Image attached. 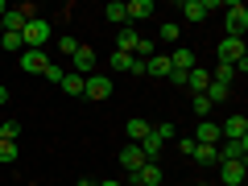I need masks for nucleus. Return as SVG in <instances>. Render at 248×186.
I'll list each match as a JSON object with an SVG mask.
<instances>
[{
	"instance_id": "1",
	"label": "nucleus",
	"mask_w": 248,
	"mask_h": 186,
	"mask_svg": "<svg viewBox=\"0 0 248 186\" xmlns=\"http://www.w3.org/2000/svg\"><path fill=\"white\" fill-rule=\"evenodd\" d=\"M21 42H25V50H46V42H50V21H46V17L25 21V29H21Z\"/></svg>"
},
{
	"instance_id": "2",
	"label": "nucleus",
	"mask_w": 248,
	"mask_h": 186,
	"mask_svg": "<svg viewBox=\"0 0 248 186\" xmlns=\"http://www.w3.org/2000/svg\"><path fill=\"white\" fill-rule=\"evenodd\" d=\"M223 25H228V33H223V37H240V42H244V29H248V9L240 4V0H232V4H228V17H223Z\"/></svg>"
},
{
	"instance_id": "3",
	"label": "nucleus",
	"mask_w": 248,
	"mask_h": 186,
	"mask_svg": "<svg viewBox=\"0 0 248 186\" xmlns=\"http://www.w3.org/2000/svg\"><path fill=\"white\" fill-rule=\"evenodd\" d=\"M95 50H91V46H83L79 42V50L71 54V75H79V79H87V75H95Z\"/></svg>"
},
{
	"instance_id": "4",
	"label": "nucleus",
	"mask_w": 248,
	"mask_h": 186,
	"mask_svg": "<svg viewBox=\"0 0 248 186\" xmlns=\"http://www.w3.org/2000/svg\"><path fill=\"white\" fill-rule=\"evenodd\" d=\"M248 161H219V186H244Z\"/></svg>"
},
{
	"instance_id": "5",
	"label": "nucleus",
	"mask_w": 248,
	"mask_h": 186,
	"mask_svg": "<svg viewBox=\"0 0 248 186\" xmlns=\"http://www.w3.org/2000/svg\"><path fill=\"white\" fill-rule=\"evenodd\" d=\"M215 58H219L223 66H236V62L244 58V42H240V37H223V42L215 46Z\"/></svg>"
},
{
	"instance_id": "6",
	"label": "nucleus",
	"mask_w": 248,
	"mask_h": 186,
	"mask_svg": "<svg viewBox=\"0 0 248 186\" xmlns=\"http://www.w3.org/2000/svg\"><path fill=\"white\" fill-rule=\"evenodd\" d=\"M219 133H223V141H248V120H244V112L228 116V120L219 124Z\"/></svg>"
},
{
	"instance_id": "7",
	"label": "nucleus",
	"mask_w": 248,
	"mask_h": 186,
	"mask_svg": "<svg viewBox=\"0 0 248 186\" xmlns=\"http://www.w3.org/2000/svg\"><path fill=\"white\" fill-rule=\"evenodd\" d=\"M83 95L87 99H108L112 95V79H108V75H87V83H83Z\"/></svg>"
},
{
	"instance_id": "8",
	"label": "nucleus",
	"mask_w": 248,
	"mask_h": 186,
	"mask_svg": "<svg viewBox=\"0 0 248 186\" xmlns=\"http://www.w3.org/2000/svg\"><path fill=\"white\" fill-rule=\"evenodd\" d=\"M50 66V54L46 50H21V71L25 75H42Z\"/></svg>"
},
{
	"instance_id": "9",
	"label": "nucleus",
	"mask_w": 248,
	"mask_h": 186,
	"mask_svg": "<svg viewBox=\"0 0 248 186\" xmlns=\"http://www.w3.org/2000/svg\"><path fill=\"white\" fill-rule=\"evenodd\" d=\"M215 153H219V161H248V141H219Z\"/></svg>"
},
{
	"instance_id": "10",
	"label": "nucleus",
	"mask_w": 248,
	"mask_h": 186,
	"mask_svg": "<svg viewBox=\"0 0 248 186\" xmlns=\"http://www.w3.org/2000/svg\"><path fill=\"white\" fill-rule=\"evenodd\" d=\"M116 50H120V54H133V58H137V50H141V33H137L133 25H124L120 33H116Z\"/></svg>"
},
{
	"instance_id": "11",
	"label": "nucleus",
	"mask_w": 248,
	"mask_h": 186,
	"mask_svg": "<svg viewBox=\"0 0 248 186\" xmlns=\"http://www.w3.org/2000/svg\"><path fill=\"white\" fill-rule=\"evenodd\" d=\"M195 66H199V58H195V50H190V46H178V50H174V58H170V71H195Z\"/></svg>"
},
{
	"instance_id": "12",
	"label": "nucleus",
	"mask_w": 248,
	"mask_h": 186,
	"mask_svg": "<svg viewBox=\"0 0 248 186\" xmlns=\"http://www.w3.org/2000/svg\"><path fill=\"white\" fill-rule=\"evenodd\" d=\"M178 13H182L186 21H207V13H211V4H207V0H182V4H178Z\"/></svg>"
},
{
	"instance_id": "13",
	"label": "nucleus",
	"mask_w": 248,
	"mask_h": 186,
	"mask_svg": "<svg viewBox=\"0 0 248 186\" xmlns=\"http://www.w3.org/2000/svg\"><path fill=\"white\" fill-rule=\"evenodd\" d=\"M195 141H199V145H219V141H223L219 124H215V120H199V128H195Z\"/></svg>"
},
{
	"instance_id": "14",
	"label": "nucleus",
	"mask_w": 248,
	"mask_h": 186,
	"mask_svg": "<svg viewBox=\"0 0 248 186\" xmlns=\"http://www.w3.org/2000/svg\"><path fill=\"white\" fill-rule=\"evenodd\" d=\"M120 166L128 170V174H137V170L145 166V153H141V145H124V149H120Z\"/></svg>"
},
{
	"instance_id": "15",
	"label": "nucleus",
	"mask_w": 248,
	"mask_h": 186,
	"mask_svg": "<svg viewBox=\"0 0 248 186\" xmlns=\"http://www.w3.org/2000/svg\"><path fill=\"white\" fill-rule=\"evenodd\" d=\"M166 75H170V58H166V54L145 58V79H166Z\"/></svg>"
},
{
	"instance_id": "16",
	"label": "nucleus",
	"mask_w": 248,
	"mask_h": 186,
	"mask_svg": "<svg viewBox=\"0 0 248 186\" xmlns=\"http://www.w3.org/2000/svg\"><path fill=\"white\" fill-rule=\"evenodd\" d=\"M124 133H128V141H133V145H141L145 137L153 133V124L145 120V116H133V120H128V128H124Z\"/></svg>"
},
{
	"instance_id": "17",
	"label": "nucleus",
	"mask_w": 248,
	"mask_h": 186,
	"mask_svg": "<svg viewBox=\"0 0 248 186\" xmlns=\"http://www.w3.org/2000/svg\"><path fill=\"white\" fill-rule=\"evenodd\" d=\"M207 83H211V71H207V66H195V71L186 75V91H195V95H203Z\"/></svg>"
},
{
	"instance_id": "18",
	"label": "nucleus",
	"mask_w": 248,
	"mask_h": 186,
	"mask_svg": "<svg viewBox=\"0 0 248 186\" xmlns=\"http://www.w3.org/2000/svg\"><path fill=\"white\" fill-rule=\"evenodd\" d=\"M137 182H145V186H161V178H166V174H161V166H157V161H145V166L141 170H137Z\"/></svg>"
},
{
	"instance_id": "19",
	"label": "nucleus",
	"mask_w": 248,
	"mask_h": 186,
	"mask_svg": "<svg viewBox=\"0 0 248 186\" xmlns=\"http://www.w3.org/2000/svg\"><path fill=\"white\" fill-rule=\"evenodd\" d=\"M141 153H145V161H157L161 153H166V141H161L157 133H149V137L141 141Z\"/></svg>"
},
{
	"instance_id": "20",
	"label": "nucleus",
	"mask_w": 248,
	"mask_h": 186,
	"mask_svg": "<svg viewBox=\"0 0 248 186\" xmlns=\"http://www.w3.org/2000/svg\"><path fill=\"white\" fill-rule=\"evenodd\" d=\"M124 13H128V21H145V17H153V0H128Z\"/></svg>"
},
{
	"instance_id": "21",
	"label": "nucleus",
	"mask_w": 248,
	"mask_h": 186,
	"mask_svg": "<svg viewBox=\"0 0 248 186\" xmlns=\"http://www.w3.org/2000/svg\"><path fill=\"white\" fill-rule=\"evenodd\" d=\"M203 95H207V104H228V99H232V87H223V83H207V91H203Z\"/></svg>"
},
{
	"instance_id": "22",
	"label": "nucleus",
	"mask_w": 248,
	"mask_h": 186,
	"mask_svg": "<svg viewBox=\"0 0 248 186\" xmlns=\"http://www.w3.org/2000/svg\"><path fill=\"white\" fill-rule=\"evenodd\" d=\"M190 157L199 161V166H219V153H215V145H195V153Z\"/></svg>"
},
{
	"instance_id": "23",
	"label": "nucleus",
	"mask_w": 248,
	"mask_h": 186,
	"mask_svg": "<svg viewBox=\"0 0 248 186\" xmlns=\"http://www.w3.org/2000/svg\"><path fill=\"white\" fill-rule=\"evenodd\" d=\"M108 66H112V71H120V75H128V71H133V54H120V50H112Z\"/></svg>"
},
{
	"instance_id": "24",
	"label": "nucleus",
	"mask_w": 248,
	"mask_h": 186,
	"mask_svg": "<svg viewBox=\"0 0 248 186\" xmlns=\"http://www.w3.org/2000/svg\"><path fill=\"white\" fill-rule=\"evenodd\" d=\"M108 21H112V25H128V13H124V0H112V4H108Z\"/></svg>"
},
{
	"instance_id": "25",
	"label": "nucleus",
	"mask_w": 248,
	"mask_h": 186,
	"mask_svg": "<svg viewBox=\"0 0 248 186\" xmlns=\"http://www.w3.org/2000/svg\"><path fill=\"white\" fill-rule=\"evenodd\" d=\"M0 50H9V54H21V50H25L21 33H9V29H4V33H0Z\"/></svg>"
},
{
	"instance_id": "26",
	"label": "nucleus",
	"mask_w": 248,
	"mask_h": 186,
	"mask_svg": "<svg viewBox=\"0 0 248 186\" xmlns=\"http://www.w3.org/2000/svg\"><path fill=\"white\" fill-rule=\"evenodd\" d=\"M17 137H21V120H13V116L0 120V141H17Z\"/></svg>"
},
{
	"instance_id": "27",
	"label": "nucleus",
	"mask_w": 248,
	"mask_h": 186,
	"mask_svg": "<svg viewBox=\"0 0 248 186\" xmlns=\"http://www.w3.org/2000/svg\"><path fill=\"white\" fill-rule=\"evenodd\" d=\"M21 157V149H17V141H0V166H13V161Z\"/></svg>"
},
{
	"instance_id": "28",
	"label": "nucleus",
	"mask_w": 248,
	"mask_h": 186,
	"mask_svg": "<svg viewBox=\"0 0 248 186\" xmlns=\"http://www.w3.org/2000/svg\"><path fill=\"white\" fill-rule=\"evenodd\" d=\"M83 83H87V79H79V75H71V71H66V79H62L58 87L66 91V95H83Z\"/></svg>"
},
{
	"instance_id": "29",
	"label": "nucleus",
	"mask_w": 248,
	"mask_h": 186,
	"mask_svg": "<svg viewBox=\"0 0 248 186\" xmlns=\"http://www.w3.org/2000/svg\"><path fill=\"white\" fill-rule=\"evenodd\" d=\"M211 83H223V87H232V83H236V71H232V66H223V62H219V66H215V71H211Z\"/></svg>"
},
{
	"instance_id": "30",
	"label": "nucleus",
	"mask_w": 248,
	"mask_h": 186,
	"mask_svg": "<svg viewBox=\"0 0 248 186\" xmlns=\"http://www.w3.org/2000/svg\"><path fill=\"white\" fill-rule=\"evenodd\" d=\"M157 37H161V42H178V37H182V25H178V21H166Z\"/></svg>"
},
{
	"instance_id": "31",
	"label": "nucleus",
	"mask_w": 248,
	"mask_h": 186,
	"mask_svg": "<svg viewBox=\"0 0 248 186\" xmlns=\"http://www.w3.org/2000/svg\"><path fill=\"white\" fill-rule=\"evenodd\" d=\"M42 79H46V83H62V79H66V71H62L58 62H50V66L42 71Z\"/></svg>"
},
{
	"instance_id": "32",
	"label": "nucleus",
	"mask_w": 248,
	"mask_h": 186,
	"mask_svg": "<svg viewBox=\"0 0 248 186\" xmlns=\"http://www.w3.org/2000/svg\"><path fill=\"white\" fill-rule=\"evenodd\" d=\"M195 112L203 116V120H211V104H207V95H195Z\"/></svg>"
},
{
	"instance_id": "33",
	"label": "nucleus",
	"mask_w": 248,
	"mask_h": 186,
	"mask_svg": "<svg viewBox=\"0 0 248 186\" xmlns=\"http://www.w3.org/2000/svg\"><path fill=\"white\" fill-rule=\"evenodd\" d=\"M153 133H157V137H161V141H166V145H170V141H178V137H174V124H157Z\"/></svg>"
},
{
	"instance_id": "34",
	"label": "nucleus",
	"mask_w": 248,
	"mask_h": 186,
	"mask_svg": "<svg viewBox=\"0 0 248 186\" xmlns=\"http://www.w3.org/2000/svg\"><path fill=\"white\" fill-rule=\"evenodd\" d=\"M58 50H62V54H66V58H71V54H75V50H79V42H75V37H62V42H58Z\"/></svg>"
},
{
	"instance_id": "35",
	"label": "nucleus",
	"mask_w": 248,
	"mask_h": 186,
	"mask_svg": "<svg viewBox=\"0 0 248 186\" xmlns=\"http://www.w3.org/2000/svg\"><path fill=\"white\" fill-rule=\"evenodd\" d=\"M195 145H199L195 137H182V141H178V153H186V157H190V153H195Z\"/></svg>"
},
{
	"instance_id": "36",
	"label": "nucleus",
	"mask_w": 248,
	"mask_h": 186,
	"mask_svg": "<svg viewBox=\"0 0 248 186\" xmlns=\"http://www.w3.org/2000/svg\"><path fill=\"white\" fill-rule=\"evenodd\" d=\"M186 75H190V71H186ZM186 75H182V71H170V75H166V79H170V83H174V87H186Z\"/></svg>"
},
{
	"instance_id": "37",
	"label": "nucleus",
	"mask_w": 248,
	"mask_h": 186,
	"mask_svg": "<svg viewBox=\"0 0 248 186\" xmlns=\"http://www.w3.org/2000/svg\"><path fill=\"white\" fill-rule=\"evenodd\" d=\"M128 75H133V79H145V62L133 58V71H128Z\"/></svg>"
},
{
	"instance_id": "38",
	"label": "nucleus",
	"mask_w": 248,
	"mask_h": 186,
	"mask_svg": "<svg viewBox=\"0 0 248 186\" xmlns=\"http://www.w3.org/2000/svg\"><path fill=\"white\" fill-rule=\"evenodd\" d=\"M95 186H124L120 178H104V182H95Z\"/></svg>"
},
{
	"instance_id": "39",
	"label": "nucleus",
	"mask_w": 248,
	"mask_h": 186,
	"mask_svg": "<svg viewBox=\"0 0 248 186\" xmlns=\"http://www.w3.org/2000/svg\"><path fill=\"white\" fill-rule=\"evenodd\" d=\"M9 104V87H4V83H0V108Z\"/></svg>"
},
{
	"instance_id": "40",
	"label": "nucleus",
	"mask_w": 248,
	"mask_h": 186,
	"mask_svg": "<svg viewBox=\"0 0 248 186\" xmlns=\"http://www.w3.org/2000/svg\"><path fill=\"white\" fill-rule=\"evenodd\" d=\"M75 186H95V178H79V182H75Z\"/></svg>"
},
{
	"instance_id": "41",
	"label": "nucleus",
	"mask_w": 248,
	"mask_h": 186,
	"mask_svg": "<svg viewBox=\"0 0 248 186\" xmlns=\"http://www.w3.org/2000/svg\"><path fill=\"white\" fill-rule=\"evenodd\" d=\"M128 178H133V174H128ZM128 186H145V182H137V178H133V182H128Z\"/></svg>"
},
{
	"instance_id": "42",
	"label": "nucleus",
	"mask_w": 248,
	"mask_h": 186,
	"mask_svg": "<svg viewBox=\"0 0 248 186\" xmlns=\"http://www.w3.org/2000/svg\"><path fill=\"white\" fill-rule=\"evenodd\" d=\"M195 186H215V182H195Z\"/></svg>"
},
{
	"instance_id": "43",
	"label": "nucleus",
	"mask_w": 248,
	"mask_h": 186,
	"mask_svg": "<svg viewBox=\"0 0 248 186\" xmlns=\"http://www.w3.org/2000/svg\"><path fill=\"white\" fill-rule=\"evenodd\" d=\"M0 33H4V17H0Z\"/></svg>"
}]
</instances>
